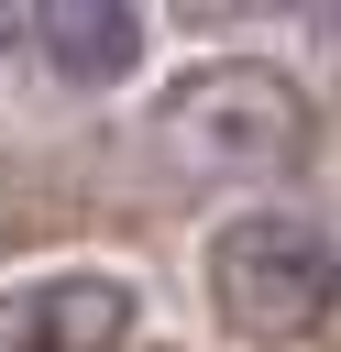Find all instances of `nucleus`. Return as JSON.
I'll list each match as a JSON object with an SVG mask.
<instances>
[{
    "instance_id": "nucleus-3",
    "label": "nucleus",
    "mask_w": 341,
    "mask_h": 352,
    "mask_svg": "<svg viewBox=\"0 0 341 352\" xmlns=\"http://www.w3.org/2000/svg\"><path fill=\"white\" fill-rule=\"evenodd\" d=\"M132 341V286L121 275H44L0 297V352H121Z\"/></svg>"
},
{
    "instance_id": "nucleus-1",
    "label": "nucleus",
    "mask_w": 341,
    "mask_h": 352,
    "mask_svg": "<svg viewBox=\"0 0 341 352\" xmlns=\"http://www.w3.org/2000/svg\"><path fill=\"white\" fill-rule=\"evenodd\" d=\"M154 143L198 176H286L308 154V88L264 55H209L165 88Z\"/></svg>"
},
{
    "instance_id": "nucleus-4",
    "label": "nucleus",
    "mask_w": 341,
    "mask_h": 352,
    "mask_svg": "<svg viewBox=\"0 0 341 352\" xmlns=\"http://www.w3.org/2000/svg\"><path fill=\"white\" fill-rule=\"evenodd\" d=\"M22 33H33V55H44L66 88H121V77L143 66V11H132V0H55V11H33Z\"/></svg>"
},
{
    "instance_id": "nucleus-5",
    "label": "nucleus",
    "mask_w": 341,
    "mask_h": 352,
    "mask_svg": "<svg viewBox=\"0 0 341 352\" xmlns=\"http://www.w3.org/2000/svg\"><path fill=\"white\" fill-rule=\"evenodd\" d=\"M11 33H22V22H11V11H0V44H11Z\"/></svg>"
},
{
    "instance_id": "nucleus-2",
    "label": "nucleus",
    "mask_w": 341,
    "mask_h": 352,
    "mask_svg": "<svg viewBox=\"0 0 341 352\" xmlns=\"http://www.w3.org/2000/svg\"><path fill=\"white\" fill-rule=\"evenodd\" d=\"M209 308L242 341H297L341 308V242L297 209H231L209 231Z\"/></svg>"
}]
</instances>
